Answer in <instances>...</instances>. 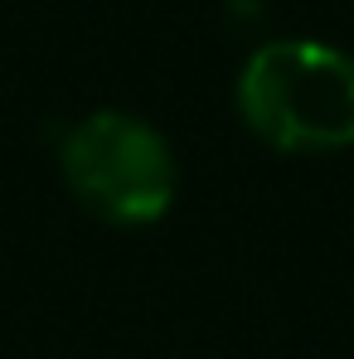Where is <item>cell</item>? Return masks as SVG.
Masks as SVG:
<instances>
[{
	"label": "cell",
	"mask_w": 354,
	"mask_h": 359,
	"mask_svg": "<svg viewBox=\"0 0 354 359\" xmlns=\"http://www.w3.org/2000/svg\"><path fill=\"white\" fill-rule=\"evenodd\" d=\"M243 121L277 151H345L354 146V59L315 39H277L243 63Z\"/></svg>",
	"instance_id": "1"
},
{
	"label": "cell",
	"mask_w": 354,
	"mask_h": 359,
	"mask_svg": "<svg viewBox=\"0 0 354 359\" xmlns=\"http://www.w3.org/2000/svg\"><path fill=\"white\" fill-rule=\"evenodd\" d=\"M59 170L73 199L107 224H156L175 199L170 141L126 112H93L63 131Z\"/></svg>",
	"instance_id": "2"
}]
</instances>
